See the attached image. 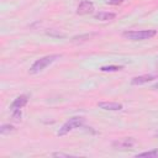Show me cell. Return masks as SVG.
Listing matches in <instances>:
<instances>
[{
	"label": "cell",
	"instance_id": "cell-1",
	"mask_svg": "<svg viewBox=\"0 0 158 158\" xmlns=\"http://www.w3.org/2000/svg\"><path fill=\"white\" fill-rule=\"evenodd\" d=\"M60 56L59 54H49V56H46V57H42L40 59H37L30 68V73L31 74H37L40 72H42L44 68H47L49 64H52L54 60L59 59Z\"/></svg>",
	"mask_w": 158,
	"mask_h": 158
},
{
	"label": "cell",
	"instance_id": "cell-2",
	"mask_svg": "<svg viewBox=\"0 0 158 158\" xmlns=\"http://www.w3.org/2000/svg\"><path fill=\"white\" fill-rule=\"evenodd\" d=\"M157 35L156 30H141V31H125L122 36L130 41H143L149 40Z\"/></svg>",
	"mask_w": 158,
	"mask_h": 158
},
{
	"label": "cell",
	"instance_id": "cell-3",
	"mask_svg": "<svg viewBox=\"0 0 158 158\" xmlns=\"http://www.w3.org/2000/svg\"><path fill=\"white\" fill-rule=\"evenodd\" d=\"M83 123H84V118H83V117H77V116H75V117H72V118H69L65 123H63V126L58 130L57 135H58V136H64V135L69 133L70 131H73L74 128L81 127Z\"/></svg>",
	"mask_w": 158,
	"mask_h": 158
},
{
	"label": "cell",
	"instance_id": "cell-4",
	"mask_svg": "<svg viewBox=\"0 0 158 158\" xmlns=\"http://www.w3.org/2000/svg\"><path fill=\"white\" fill-rule=\"evenodd\" d=\"M136 144V139L132 137H125V138H120L115 142H112V147L116 149H126V148H131Z\"/></svg>",
	"mask_w": 158,
	"mask_h": 158
},
{
	"label": "cell",
	"instance_id": "cell-5",
	"mask_svg": "<svg viewBox=\"0 0 158 158\" xmlns=\"http://www.w3.org/2000/svg\"><path fill=\"white\" fill-rule=\"evenodd\" d=\"M93 11H94V4L89 0L80 1V4L77 7V14L78 15H86V14H91Z\"/></svg>",
	"mask_w": 158,
	"mask_h": 158
},
{
	"label": "cell",
	"instance_id": "cell-6",
	"mask_svg": "<svg viewBox=\"0 0 158 158\" xmlns=\"http://www.w3.org/2000/svg\"><path fill=\"white\" fill-rule=\"evenodd\" d=\"M158 78V74H144V75H139V77H135L132 80H131V84L132 85H142V84H146V83H149L154 79Z\"/></svg>",
	"mask_w": 158,
	"mask_h": 158
},
{
	"label": "cell",
	"instance_id": "cell-7",
	"mask_svg": "<svg viewBox=\"0 0 158 158\" xmlns=\"http://www.w3.org/2000/svg\"><path fill=\"white\" fill-rule=\"evenodd\" d=\"M98 106L106 111H118V110H122V107H123L122 104H120V102H107V101L99 102Z\"/></svg>",
	"mask_w": 158,
	"mask_h": 158
},
{
	"label": "cell",
	"instance_id": "cell-8",
	"mask_svg": "<svg viewBox=\"0 0 158 158\" xmlns=\"http://www.w3.org/2000/svg\"><path fill=\"white\" fill-rule=\"evenodd\" d=\"M27 102H28V98H27L26 95H20V96H17V98L11 102L10 109H11V111H12V110H17V109H22Z\"/></svg>",
	"mask_w": 158,
	"mask_h": 158
},
{
	"label": "cell",
	"instance_id": "cell-9",
	"mask_svg": "<svg viewBox=\"0 0 158 158\" xmlns=\"http://www.w3.org/2000/svg\"><path fill=\"white\" fill-rule=\"evenodd\" d=\"M116 17L115 12H98L95 15V19L99 21H111Z\"/></svg>",
	"mask_w": 158,
	"mask_h": 158
},
{
	"label": "cell",
	"instance_id": "cell-10",
	"mask_svg": "<svg viewBox=\"0 0 158 158\" xmlns=\"http://www.w3.org/2000/svg\"><path fill=\"white\" fill-rule=\"evenodd\" d=\"M137 158H158V148L157 149H153V151H148V152H142V153H138L136 154Z\"/></svg>",
	"mask_w": 158,
	"mask_h": 158
},
{
	"label": "cell",
	"instance_id": "cell-11",
	"mask_svg": "<svg viewBox=\"0 0 158 158\" xmlns=\"http://www.w3.org/2000/svg\"><path fill=\"white\" fill-rule=\"evenodd\" d=\"M122 68H123L122 65H105V67H101L100 70L101 72H118Z\"/></svg>",
	"mask_w": 158,
	"mask_h": 158
},
{
	"label": "cell",
	"instance_id": "cell-12",
	"mask_svg": "<svg viewBox=\"0 0 158 158\" xmlns=\"http://www.w3.org/2000/svg\"><path fill=\"white\" fill-rule=\"evenodd\" d=\"M14 131H15V127L12 125H2L0 127V133L1 135H9V133H11Z\"/></svg>",
	"mask_w": 158,
	"mask_h": 158
},
{
	"label": "cell",
	"instance_id": "cell-13",
	"mask_svg": "<svg viewBox=\"0 0 158 158\" xmlns=\"http://www.w3.org/2000/svg\"><path fill=\"white\" fill-rule=\"evenodd\" d=\"M93 36H95V33H86V35H81V36H75L73 37V42H79V41H86V40H90Z\"/></svg>",
	"mask_w": 158,
	"mask_h": 158
},
{
	"label": "cell",
	"instance_id": "cell-14",
	"mask_svg": "<svg viewBox=\"0 0 158 158\" xmlns=\"http://www.w3.org/2000/svg\"><path fill=\"white\" fill-rule=\"evenodd\" d=\"M12 120L14 121H20L21 120V109L12 110Z\"/></svg>",
	"mask_w": 158,
	"mask_h": 158
},
{
	"label": "cell",
	"instance_id": "cell-15",
	"mask_svg": "<svg viewBox=\"0 0 158 158\" xmlns=\"http://www.w3.org/2000/svg\"><path fill=\"white\" fill-rule=\"evenodd\" d=\"M52 156H53V157H67V158H69V157H74V156H72V154L60 153V152H54V153H52Z\"/></svg>",
	"mask_w": 158,
	"mask_h": 158
},
{
	"label": "cell",
	"instance_id": "cell-16",
	"mask_svg": "<svg viewBox=\"0 0 158 158\" xmlns=\"http://www.w3.org/2000/svg\"><path fill=\"white\" fill-rule=\"evenodd\" d=\"M123 1L125 0H107L106 4H109V5H118V4L123 2Z\"/></svg>",
	"mask_w": 158,
	"mask_h": 158
},
{
	"label": "cell",
	"instance_id": "cell-17",
	"mask_svg": "<svg viewBox=\"0 0 158 158\" xmlns=\"http://www.w3.org/2000/svg\"><path fill=\"white\" fill-rule=\"evenodd\" d=\"M152 89H158V81H157V83H156V84L152 86Z\"/></svg>",
	"mask_w": 158,
	"mask_h": 158
},
{
	"label": "cell",
	"instance_id": "cell-18",
	"mask_svg": "<svg viewBox=\"0 0 158 158\" xmlns=\"http://www.w3.org/2000/svg\"><path fill=\"white\" fill-rule=\"evenodd\" d=\"M156 135H157V136H158V131H157V132H156Z\"/></svg>",
	"mask_w": 158,
	"mask_h": 158
}]
</instances>
